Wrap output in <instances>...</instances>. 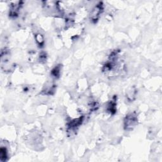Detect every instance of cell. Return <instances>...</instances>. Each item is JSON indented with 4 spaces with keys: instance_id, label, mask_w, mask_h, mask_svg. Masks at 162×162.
I'll return each instance as SVG.
<instances>
[{
    "instance_id": "cell-1",
    "label": "cell",
    "mask_w": 162,
    "mask_h": 162,
    "mask_svg": "<svg viewBox=\"0 0 162 162\" xmlns=\"http://www.w3.org/2000/svg\"><path fill=\"white\" fill-rule=\"evenodd\" d=\"M138 124L137 115L135 112L126 115L124 119V129L127 131L131 130Z\"/></svg>"
},
{
    "instance_id": "cell-2",
    "label": "cell",
    "mask_w": 162,
    "mask_h": 162,
    "mask_svg": "<svg viewBox=\"0 0 162 162\" xmlns=\"http://www.w3.org/2000/svg\"><path fill=\"white\" fill-rule=\"evenodd\" d=\"M103 4L102 3H100L98 5H97L93 10L91 14L90 15L91 20L94 23L97 22L98 19H100V15L103 12Z\"/></svg>"
},
{
    "instance_id": "cell-3",
    "label": "cell",
    "mask_w": 162,
    "mask_h": 162,
    "mask_svg": "<svg viewBox=\"0 0 162 162\" xmlns=\"http://www.w3.org/2000/svg\"><path fill=\"white\" fill-rule=\"evenodd\" d=\"M116 97H113V99L112 100V101L109 103L107 106V110L108 112H109L111 114H114L116 112Z\"/></svg>"
},
{
    "instance_id": "cell-4",
    "label": "cell",
    "mask_w": 162,
    "mask_h": 162,
    "mask_svg": "<svg viewBox=\"0 0 162 162\" xmlns=\"http://www.w3.org/2000/svg\"><path fill=\"white\" fill-rule=\"evenodd\" d=\"M0 157H1L2 161H6L8 158L7 151L5 148L2 147L1 150H0Z\"/></svg>"
},
{
    "instance_id": "cell-5",
    "label": "cell",
    "mask_w": 162,
    "mask_h": 162,
    "mask_svg": "<svg viewBox=\"0 0 162 162\" xmlns=\"http://www.w3.org/2000/svg\"><path fill=\"white\" fill-rule=\"evenodd\" d=\"M60 73V67L59 65L54 68L51 71V75L53 77H55V78L59 77Z\"/></svg>"
}]
</instances>
